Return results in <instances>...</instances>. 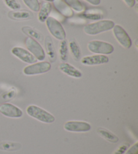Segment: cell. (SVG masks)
Instances as JSON below:
<instances>
[{"label": "cell", "mask_w": 138, "mask_h": 154, "mask_svg": "<svg viewBox=\"0 0 138 154\" xmlns=\"http://www.w3.org/2000/svg\"><path fill=\"white\" fill-rule=\"evenodd\" d=\"M115 25V23L112 20H102L85 26L84 31L87 35H96L110 31L113 29Z\"/></svg>", "instance_id": "obj_1"}, {"label": "cell", "mask_w": 138, "mask_h": 154, "mask_svg": "<svg viewBox=\"0 0 138 154\" xmlns=\"http://www.w3.org/2000/svg\"><path fill=\"white\" fill-rule=\"evenodd\" d=\"M45 1L47 2H53L54 0H45Z\"/></svg>", "instance_id": "obj_31"}, {"label": "cell", "mask_w": 138, "mask_h": 154, "mask_svg": "<svg viewBox=\"0 0 138 154\" xmlns=\"http://www.w3.org/2000/svg\"><path fill=\"white\" fill-rule=\"evenodd\" d=\"M8 17L14 20H25L32 19L34 14L28 10L10 11L8 12Z\"/></svg>", "instance_id": "obj_13"}, {"label": "cell", "mask_w": 138, "mask_h": 154, "mask_svg": "<svg viewBox=\"0 0 138 154\" xmlns=\"http://www.w3.org/2000/svg\"><path fill=\"white\" fill-rule=\"evenodd\" d=\"M26 113L30 117L43 123L51 124L54 122L55 120L53 115L46 111L45 109L34 105L28 106L26 108Z\"/></svg>", "instance_id": "obj_2"}, {"label": "cell", "mask_w": 138, "mask_h": 154, "mask_svg": "<svg viewBox=\"0 0 138 154\" xmlns=\"http://www.w3.org/2000/svg\"><path fill=\"white\" fill-rule=\"evenodd\" d=\"M15 96V93L13 91H10V92H8L5 93L4 94H3L1 97H0V103H2L3 101H8L10 100L11 99L13 98Z\"/></svg>", "instance_id": "obj_26"}, {"label": "cell", "mask_w": 138, "mask_h": 154, "mask_svg": "<svg viewBox=\"0 0 138 154\" xmlns=\"http://www.w3.org/2000/svg\"><path fill=\"white\" fill-rule=\"evenodd\" d=\"M51 68V64L48 62H36L24 68L23 72L27 76L37 75L49 72Z\"/></svg>", "instance_id": "obj_6"}, {"label": "cell", "mask_w": 138, "mask_h": 154, "mask_svg": "<svg viewBox=\"0 0 138 154\" xmlns=\"http://www.w3.org/2000/svg\"><path fill=\"white\" fill-rule=\"evenodd\" d=\"M82 17H84L88 20H101L103 18V16L99 13H95V12H84L81 15Z\"/></svg>", "instance_id": "obj_24"}, {"label": "cell", "mask_w": 138, "mask_h": 154, "mask_svg": "<svg viewBox=\"0 0 138 154\" xmlns=\"http://www.w3.org/2000/svg\"><path fill=\"white\" fill-rule=\"evenodd\" d=\"M109 57L105 55H94L82 57L81 62L82 64L86 66H94L106 64L109 62Z\"/></svg>", "instance_id": "obj_11"}, {"label": "cell", "mask_w": 138, "mask_h": 154, "mask_svg": "<svg viewBox=\"0 0 138 154\" xmlns=\"http://www.w3.org/2000/svg\"><path fill=\"white\" fill-rule=\"evenodd\" d=\"M69 48L72 55L73 58L76 62H78L81 60L82 57V51L80 48L76 41H71L69 43Z\"/></svg>", "instance_id": "obj_19"}, {"label": "cell", "mask_w": 138, "mask_h": 154, "mask_svg": "<svg viewBox=\"0 0 138 154\" xmlns=\"http://www.w3.org/2000/svg\"><path fill=\"white\" fill-rule=\"evenodd\" d=\"M86 2L89 3V4H92L93 5H100L101 1L100 0H85Z\"/></svg>", "instance_id": "obj_30"}, {"label": "cell", "mask_w": 138, "mask_h": 154, "mask_svg": "<svg viewBox=\"0 0 138 154\" xmlns=\"http://www.w3.org/2000/svg\"><path fill=\"white\" fill-rule=\"evenodd\" d=\"M45 22L46 27H47L49 31L50 32L52 36H53L55 38L60 41L65 39L66 37L65 29H63L62 24L57 19L49 16L46 18Z\"/></svg>", "instance_id": "obj_4"}, {"label": "cell", "mask_w": 138, "mask_h": 154, "mask_svg": "<svg viewBox=\"0 0 138 154\" xmlns=\"http://www.w3.org/2000/svg\"><path fill=\"white\" fill-rule=\"evenodd\" d=\"M12 54L18 59H20L21 61L27 64H34L37 61L36 57L30 51L20 47L14 48L12 49Z\"/></svg>", "instance_id": "obj_10"}, {"label": "cell", "mask_w": 138, "mask_h": 154, "mask_svg": "<svg viewBox=\"0 0 138 154\" xmlns=\"http://www.w3.org/2000/svg\"><path fill=\"white\" fill-rule=\"evenodd\" d=\"M0 113L8 118H21L23 115L21 109L9 103L2 104L0 106Z\"/></svg>", "instance_id": "obj_9"}, {"label": "cell", "mask_w": 138, "mask_h": 154, "mask_svg": "<svg viewBox=\"0 0 138 154\" xmlns=\"http://www.w3.org/2000/svg\"><path fill=\"white\" fill-rule=\"evenodd\" d=\"M89 51L94 54L100 55H109L114 51V47L112 45L105 41L93 40L88 44Z\"/></svg>", "instance_id": "obj_3"}, {"label": "cell", "mask_w": 138, "mask_h": 154, "mask_svg": "<svg viewBox=\"0 0 138 154\" xmlns=\"http://www.w3.org/2000/svg\"><path fill=\"white\" fill-rule=\"evenodd\" d=\"M64 129L74 133H85L90 130L91 125L84 121H68L65 123Z\"/></svg>", "instance_id": "obj_8"}, {"label": "cell", "mask_w": 138, "mask_h": 154, "mask_svg": "<svg viewBox=\"0 0 138 154\" xmlns=\"http://www.w3.org/2000/svg\"><path fill=\"white\" fill-rule=\"evenodd\" d=\"M4 2L7 6L13 10H19L21 5L17 0H4Z\"/></svg>", "instance_id": "obj_25"}, {"label": "cell", "mask_w": 138, "mask_h": 154, "mask_svg": "<svg viewBox=\"0 0 138 154\" xmlns=\"http://www.w3.org/2000/svg\"><path fill=\"white\" fill-rule=\"evenodd\" d=\"M125 154H138V142H136L134 145L129 147Z\"/></svg>", "instance_id": "obj_28"}, {"label": "cell", "mask_w": 138, "mask_h": 154, "mask_svg": "<svg viewBox=\"0 0 138 154\" xmlns=\"http://www.w3.org/2000/svg\"><path fill=\"white\" fill-rule=\"evenodd\" d=\"M45 46L49 61L55 62L57 60V53L55 51L53 41L50 36H46L45 39Z\"/></svg>", "instance_id": "obj_14"}, {"label": "cell", "mask_w": 138, "mask_h": 154, "mask_svg": "<svg viewBox=\"0 0 138 154\" xmlns=\"http://www.w3.org/2000/svg\"><path fill=\"white\" fill-rule=\"evenodd\" d=\"M68 43L65 39L61 41L59 44V54L61 61L62 62H65L68 59Z\"/></svg>", "instance_id": "obj_21"}, {"label": "cell", "mask_w": 138, "mask_h": 154, "mask_svg": "<svg viewBox=\"0 0 138 154\" xmlns=\"http://www.w3.org/2000/svg\"><path fill=\"white\" fill-rule=\"evenodd\" d=\"M129 146V145L128 143H123L118 147V149L113 153V154H124L128 150Z\"/></svg>", "instance_id": "obj_27"}, {"label": "cell", "mask_w": 138, "mask_h": 154, "mask_svg": "<svg viewBox=\"0 0 138 154\" xmlns=\"http://www.w3.org/2000/svg\"><path fill=\"white\" fill-rule=\"evenodd\" d=\"M71 9H73L77 12H83L85 8L80 0H63Z\"/></svg>", "instance_id": "obj_22"}, {"label": "cell", "mask_w": 138, "mask_h": 154, "mask_svg": "<svg viewBox=\"0 0 138 154\" xmlns=\"http://www.w3.org/2000/svg\"><path fill=\"white\" fill-rule=\"evenodd\" d=\"M53 2L55 8L62 14L66 16V17H71L73 16L74 12L68 6L64 1H63V0H54Z\"/></svg>", "instance_id": "obj_15"}, {"label": "cell", "mask_w": 138, "mask_h": 154, "mask_svg": "<svg viewBox=\"0 0 138 154\" xmlns=\"http://www.w3.org/2000/svg\"><path fill=\"white\" fill-rule=\"evenodd\" d=\"M26 6L34 12H38L40 10V3L38 0H22Z\"/></svg>", "instance_id": "obj_23"}, {"label": "cell", "mask_w": 138, "mask_h": 154, "mask_svg": "<svg viewBox=\"0 0 138 154\" xmlns=\"http://www.w3.org/2000/svg\"><path fill=\"white\" fill-rule=\"evenodd\" d=\"M97 133L103 139L110 143H117L118 141V137L116 136L115 134H113L112 132L107 130V129L104 128H98L97 129Z\"/></svg>", "instance_id": "obj_17"}, {"label": "cell", "mask_w": 138, "mask_h": 154, "mask_svg": "<svg viewBox=\"0 0 138 154\" xmlns=\"http://www.w3.org/2000/svg\"><path fill=\"white\" fill-rule=\"evenodd\" d=\"M22 145L20 143L4 141L0 143V150L5 151V152H16L20 149Z\"/></svg>", "instance_id": "obj_20"}, {"label": "cell", "mask_w": 138, "mask_h": 154, "mask_svg": "<svg viewBox=\"0 0 138 154\" xmlns=\"http://www.w3.org/2000/svg\"><path fill=\"white\" fill-rule=\"evenodd\" d=\"M113 35L116 39L124 48L129 49L132 45V41L128 32L125 31L122 26L117 24L112 29Z\"/></svg>", "instance_id": "obj_7"}, {"label": "cell", "mask_w": 138, "mask_h": 154, "mask_svg": "<svg viewBox=\"0 0 138 154\" xmlns=\"http://www.w3.org/2000/svg\"><path fill=\"white\" fill-rule=\"evenodd\" d=\"M59 69L65 75L70 76L73 78L79 79L82 76V73L79 70L77 69L74 66L66 62L61 63L59 66Z\"/></svg>", "instance_id": "obj_12"}, {"label": "cell", "mask_w": 138, "mask_h": 154, "mask_svg": "<svg viewBox=\"0 0 138 154\" xmlns=\"http://www.w3.org/2000/svg\"><path fill=\"white\" fill-rule=\"evenodd\" d=\"M25 45L28 50L36 57V59L40 61H43L45 59V50L37 40L30 37H27L25 39Z\"/></svg>", "instance_id": "obj_5"}, {"label": "cell", "mask_w": 138, "mask_h": 154, "mask_svg": "<svg viewBox=\"0 0 138 154\" xmlns=\"http://www.w3.org/2000/svg\"><path fill=\"white\" fill-rule=\"evenodd\" d=\"M123 2L129 8H133L136 5V0H123Z\"/></svg>", "instance_id": "obj_29"}, {"label": "cell", "mask_w": 138, "mask_h": 154, "mask_svg": "<svg viewBox=\"0 0 138 154\" xmlns=\"http://www.w3.org/2000/svg\"><path fill=\"white\" fill-rule=\"evenodd\" d=\"M22 31L28 36L34 38L35 40L42 41L43 40V35L40 32L30 26H23L22 28Z\"/></svg>", "instance_id": "obj_18"}, {"label": "cell", "mask_w": 138, "mask_h": 154, "mask_svg": "<svg viewBox=\"0 0 138 154\" xmlns=\"http://www.w3.org/2000/svg\"><path fill=\"white\" fill-rule=\"evenodd\" d=\"M52 5L50 2H42L40 5V10L38 11V19L40 23H45L46 18L49 17V14L51 12Z\"/></svg>", "instance_id": "obj_16"}]
</instances>
